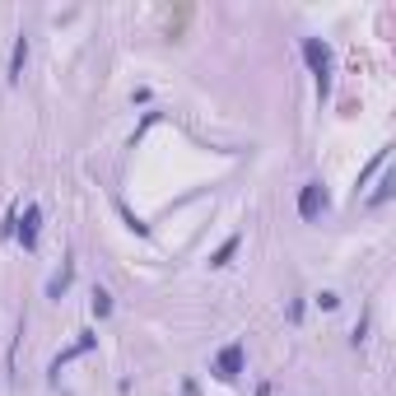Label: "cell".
<instances>
[{"instance_id":"obj_11","label":"cell","mask_w":396,"mask_h":396,"mask_svg":"<svg viewBox=\"0 0 396 396\" xmlns=\"http://www.w3.org/2000/svg\"><path fill=\"white\" fill-rule=\"evenodd\" d=\"M317 308H322V313H336V308H340V298L331 294V289H322V294H317Z\"/></svg>"},{"instance_id":"obj_13","label":"cell","mask_w":396,"mask_h":396,"mask_svg":"<svg viewBox=\"0 0 396 396\" xmlns=\"http://www.w3.org/2000/svg\"><path fill=\"white\" fill-rule=\"evenodd\" d=\"M252 396H271V383H261V387H257V392H252Z\"/></svg>"},{"instance_id":"obj_12","label":"cell","mask_w":396,"mask_h":396,"mask_svg":"<svg viewBox=\"0 0 396 396\" xmlns=\"http://www.w3.org/2000/svg\"><path fill=\"white\" fill-rule=\"evenodd\" d=\"M363 336H368V322H363V317H359V327L350 331V345H354V350H359V345H363Z\"/></svg>"},{"instance_id":"obj_1","label":"cell","mask_w":396,"mask_h":396,"mask_svg":"<svg viewBox=\"0 0 396 396\" xmlns=\"http://www.w3.org/2000/svg\"><path fill=\"white\" fill-rule=\"evenodd\" d=\"M303 61H308V70H313V79H317V93L327 98L331 93V70H336L331 47L322 42V37H303Z\"/></svg>"},{"instance_id":"obj_9","label":"cell","mask_w":396,"mask_h":396,"mask_svg":"<svg viewBox=\"0 0 396 396\" xmlns=\"http://www.w3.org/2000/svg\"><path fill=\"white\" fill-rule=\"evenodd\" d=\"M89 308H93V317H112V294H107V289H93V298H89Z\"/></svg>"},{"instance_id":"obj_10","label":"cell","mask_w":396,"mask_h":396,"mask_svg":"<svg viewBox=\"0 0 396 396\" xmlns=\"http://www.w3.org/2000/svg\"><path fill=\"white\" fill-rule=\"evenodd\" d=\"M238 243H243V233H233V238H224V248L215 252V257H210V266H228V261H233V252H238Z\"/></svg>"},{"instance_id":"obj_3","label":"cell","mask_w":396,"mask_h":396,"mask_svg":"<svg viewBox=\"0 0 396 396\" xmlns=\"http://www.w3.org/2000/svg\"><path fill=\"white\" fill-rule=\"evenodd\" d=\"M331 205V196H327V187H322V182H303V187H298V215L308 219V224H313V219H322V210H327Z\"/></svg>"},{"instance_id":"obj_8","label":"cell","mask_w":396,"mask_h":396,"mask_svg":"<svg viewBox=\"0 0 396 396\" xmlns=\"http://www.w3.org/2000/svg\"><path fill=\"white\" fill-rule=\"evenodd\" d=\"M392 192H396V173H383V182H378V192L368 196V205H373V210H378V205H387V201H392Z\"/></svg>"},{"instance_id":"obj_5","label":"cell","mask_w":396,"mask_h":396,"mask_svg":"<svg viewBox=\"0 0 396 396\" xmlns=\"http://www.w3.org/2000/svg\"><path fill=\"white\" fill-rule=\"evenodd\" d=\"M93 345H98V336H93V331H84V336H79L75 345H70V350H61L57 359H52V368H47V373H52V383H57V378H61V368H66L70 359H79V354H89Z\"/></svg>"},{"instance_id":"obj_7","label":"cell","mask_w":396,"mask_h":396,"mask_svg":"<svg viewBox=\"0 0 396 396\" xmlns=\"http://www.w3.org/2000/svg\"><path fill=\"white\" fill-rule=\"evenodd\" d=\"M70 280H75V261H66V266H61V271L47 280V298H61V294L70 289Z\"/></svg>"},{"instance_id":"obj_6","label":"cell","mask_w":396,"mask_h":396,"mask_svg":"<svg viewBox=\"0 0 396 396\" xmlns=\"http://www.w3.org/2000/svg\"><path fill=\"white\" fill-rule=\"evenodd\" d=\"M23 66H28V37H14V52H10V70H5V79H10V84H19L23 79Z\"/></svg>"},{"instance_id":"obj_2","label":"cell","mask_w":396,"mask_h":396,"mask_svg":"<svg viewBox=\"0 0 396 396\" xmlns=\"http://www.w3.org/2000/svg\"><path fill=\"white\" fill-rule=\"evenodd\" d=\"M243 368H248V350H243V340H228L224 350L215 354V363H210V373H215L219 383H233Z\"/></svg>"},{"instance_id":"obj_4","label":"cell","mask_w":396,"mask_h":396,"mask_svg":"<svg viewBox=\"0 0 396 396\" xmlns=\"http://www.w3.org/2000/svg\"><path fill=\"white\" fill-rule=\"evenodd\" d=\"M37 233H42V210H37V205H28V210H23V219L14 224V238L23 243V252H33V248H37Z\"/></svg>"}]
</instances>
